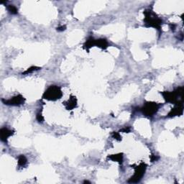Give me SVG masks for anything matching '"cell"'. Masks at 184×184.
I'll return each mask as SVG.
<instances>
[{
    "label": "cell",
    "mask_w": 184,
    "mask_h": 184,
    "mask_svg": "<svg viewBox=\"0 0 184 184\" xmlns=\"http://www.w3.org/2000/svg\"><path fill=\"white\" fill-rule=\"evenodd\" d=\"M36 119H37V120L39 122H42L44 121V118H43V117H42V115L41 114H40V113H38V114H37Z\"/></svg>",
    "instance_id": "obj_17"
},
{
    "label": "cell",
    "mask_w": 184,
    "mask_h": 184,
    "mask_svg": "<svg viewBox=\"0 0 184 184\" xmlns=\"http://www.w3.org/2000/svg\"><path fill=\"white\" fill-rule=\"evenodd\" d=\"M25 98L22 95L15 96L12 97L10 99L4 100L2 99V102L6 105H10V106H20L22 104H24L25 103Z\"/></svg>",
    "instance_id": "obj_6"
},
{
    "label": "cell",
    "mask_w": 184,
    "mask_h": 184,
    "mask_svg": "<svg viewBox=\"0 0 184 184\" xmlns=\"http://www.w3.org/2000/svg\"><path fill=\"white\" fill-rule=\"evenodd\" d=\"M108 159H110L114 162H117L119 164H122L123 161V155L122 153L114 154V155H111L108 156Z\"/></svg>",
    "instance_id": "obj_11"
},
{
    "label": "cell",
    "mask_w": 184,
    "mask_h": 184,
    "mask_svg": "<svg viewBox=\"0 0 184 184\" xmlns=\"http://www.w3.org/2000/svg\"><path fill=\"white\" fill-rule=\"evenodd\" d=\"M160 105L155 102H146L140 111L147 117H152L159 109Z\"/></svg>",
    "instance_id": "obj_5"
},
{
    "label": "cell",
    "mask_w": 184,
    "mask_h": 184,
    "mask_svg": "<svg viewBox=\"0 0 184 184\" xmlns=\"http://www.w3.org/2000/svg\"><path fill=\"white\" fill-rule=\"evenodd\" d=\"M130 130H131L130 127H125V128L122 129V130H120V132H122V133H130Z\"/></svg>",
    "instance_id": "obj_18"
},
{
    "label": "cell",
    "mask_w": 184,
    "mask_h": 184,
    "mask_svg": "<svg viewBox=\"0 0 184 184\" xmlns=\"http://www.w3.org/2000/svg\"><path fill=\"white\" fill-rule=\"evenodd\" d=\"M14 134L13 130H11L7 127H2L0 130V135H1V140L2 142H7V139L9 137L12 136Z\"/></svg>",
    "instance_id": "obj_7"
},
{
    "label": "cell",
    "mask_w": 184,
    "mask_h": 184,
    "mask_svg": "<svg viewBox=\"0 0 184 184\" xmlns=\"http://www.w3.org/2000/svg\"><path fill=\"white\" fill-rule=\"evenodd\" d=\"M27 160L26 157L25 155H21L19 156L18 162H17L19 167H23V166H25L27 164Z\"/></svg>",
    "instance_id": "obj_13"
},
{
    "label": "cell",
    "mask_w": 184,
    "mask_h": 184,
    "mask_svg": "<svg viewBox=\"0 0 184 184\" xmlns=\"http://www.w3.org/2000/svg\"><path fill=\"white\" fill-rule=\"evenodd\" d=\"M95 46L101 48L102 49H106L108 47V42L106 41V39H99V40H95Z\"/></svg>",
    "instance_id": "obj_10"
},
{
    "label": "cell",
    "mask_w": 184,
    "mask_h": 184,
    "mask_svg": "<svg viewBox=\"0 0 184 184\" xmlns=\"http://www.w3.org/2000/svg\"><path fill=\"white\" fill-rule=\"evenodd\" d=\"M112 137H113V138H114V139L117 140L118 141H120L121 140H122V137H121V135H119V133L114 132V133H112Z\"/></svg>",
    "instance_id": "obj_16"
},
{
    "label": "cell",
    "mask_w": 184,
    "mask_h": 184,
    "mask_svg": "<svg viewBox=\"0 0 184 184\" xmlns=\"http://www.w3.org/2000/svg\"><path fill=\"white\" fill-rule=\"evenodd\" d=\"M65 106L68 110H72L77 106V99L75 97H70V98L65 102Z\"/></svg>",
    "instance_id": "obj_9"
},
{
    "label": "cell",
    "mask_w": 184,
    "mask_h": 184,
    "mask_svg": "<svg viewBox=\"0 0 184 184\" xmlns=\"http://www.w3.org/2000/svg\"><path fill=\"white\" fill-rule=\"evenodd\" d=\"M160 94L167 102L180 105L183 104V87H179L173 92H163Z\"/></svg>",
    "instance_id": "obj_1"
},
{
    "label": "cell",
    "mask_w": 184,
    "mask_h": 184,
    "mask_svg": "<svg viewBox=\"0 0 184 184\" xmlns=\"http://www.w3.org/2000/svg\"><path fill=\"white\" fill-rule=\"evenodd\" d=\"M144 14L145 15L144 22L146 26L156 28L159 31L161 30V25L163 23L162 20H160L159 17L150 9L145 11Z\"/></svg>",
    "instance_id": "obj_2"
},
{
    "label": "cell",
    "mask_w": 184,
    "mask_h": 184,
    "mask_svg": "<svg viewBox=\"0 0 184 184\" xmlns=\"http://www.w3.org/2000/svg\"><path fill=\"white\" fill-rule=\"evenodd\" d=\"M150 159H151V161H152V162H155V161H157V160L159 159V157H157L156 155H152V156H151Z\"/></svg>",
    "instance_id": "obj_19"
},
{
    "label": "cell",
    "mask_w": 184,
    "mask_h": 184,
    "mask_svg": "<svg viewBox=\"0 0 184 184\" xmlns=\"http://www.w3.org/2000/svg\"><path fill=\"white\" fill-rule=\"evenodd\" d=\"M40 69V67H37V66H32L30 68H29L28 69H27V70H25L24 73H23V74H28V73H31L32 72H34L35 70H37Z\"/></svg>",
    "instance_id": "obj_14"
},
{
    "label": "cell",
    "mask_w": 184,
    "mask_h": 184,
    "mask_svg": "<svg viewBox=\"0 0 184 184\" xmlns=\"http://www.w3.org/2000/svg\"><path fill=\"white\" fill-rule=\"evenodd\" d=\"M63 96L61 88L57 86H50L43 94L42 98L49 101H56Z\"/></svg>",
    "instance_id": "obj_3"
},
{
    "label": "cell",
    "mask_w": 184,
    "mask_h": 184,
    "mask_svg": "<svg viewBox=\"0 0 184 184\" xmlns=\"http://www.w3.org/2000/svg\"><path fill=\"white\" fill-rule=\"evenodd\" d=\"M90 183V182L88 181V180H85V181L84 182V183Z\"/></svg>",
    "instance_id": "obj_21"
},
{
    "label": "cell",
    "mask_w": 184,
    "mask_h": 184,
    "mask_svg": "<svg viewBox=\"0 0 184 184\" xmlns=\"http://www.w3.org/2000/svg\"><path fill=\"white\" fill-rule=\"evenodd\" d=\"M66 28V27L65 25H62V26L59 27L57 28V30H58V31H59V32H61V31L65 30Z\"/></svg>",
    "instance_id": "obj_20"
},
{
    "label": "cell",
    "mask_w": 184,
    "mask_h": 184,
    "mask_svg": "<svg viewBox=\"0 0 184 184\" xmlns=\"http://www.w3.org/2000/svg\"><path fill=\"white\" fill-rule=\"evenodd\" d=\"M146 164L144 163H140L138 166L135 168L134 175L132 176L128 180V183H138L141 180L142 178L144 176L145 172L146 171Z\"/></svg>",
    "instance_id": "obj_4"
},
{
    "label": "cell",
    "mask_w": 184,
    "mask_h": 184,
    "mask_svg": "<svg viewBox=\"0 0 184 184\" xmlns=\"http://www.w3.org/2000/svg\"><path fill=\"white\" fill-rule=\"evenodd\" d=\"M94 46H95V39H94L93 37H90V38L88 39L84 45V48L88 51Z\"/></svg>",
    "instance_id": "obj_12"
},
{
    "label": "cell",
    "mask_w": 184,
    "mask_h": 184,
    "mask_svg": "<svg viewBox=\"0 0 184 184\" xmlns=\"http://www.w3.org/2000/svg\"><path fill=\"white\" fill-rule=\"evenodd\" d=\"M7 9H8L9 13L12 15H16L17 13V9L14 5H9L7 7Z\"/></svg>",
    "instance_id": "obj_15"
},
{
    "label": "cell",
    "mask_w": 184,
    "mask_h": 184,
    "mask_svg": "<svg viewBox=\"0 0 184 184\" xmlns=\"http://www.w3.org/2000/svg\"><path fill=\"white\" fill-rule=\"evenodd\" d=\"M183 104L177 105L175 108L171 109V111L168 113V117H174V116H180L183 114Z\"/></svg>",
    "instance_id": "obj_8"
}]
</instances>
